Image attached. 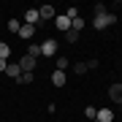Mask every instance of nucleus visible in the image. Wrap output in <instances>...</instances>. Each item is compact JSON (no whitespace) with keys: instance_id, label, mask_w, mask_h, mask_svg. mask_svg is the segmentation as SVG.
Wrapping results in <instances>:
<instances>
[{"instance_id":"nucleus-1","label":"nucleus","mask_w":122,"mask_h":122,"mask_svg":"<svg viewBox=\"0 0 122 122\" xmlns=\"http://www.w3.org/2000/svg\"><path fill=\"white\" fill-rule=\"evenodd\" d=\"M111 25H117V14H95V19H92V27L95 30H106V27H111Z\"/></svg>"},{"instance_id":"nucleus-2","label":"nucleus","mask_w":122,"mask_h":122,"mask_svg":"<svg viewBox=\"0 0 122 122\" xmlns=\"http://www.w3.org/2000/svg\"><path fill=\"white\" fill-rule=\"evenodd\" d=\"M41 54H44V57L57 54V41H54V38H46L44 44H41Z\"/></svg>"},{"instance_id":"nucleus-3","label":"nucleus","mask_w":122,"mask_h":122,"mask_svg":"<svg viewBox=\"0 0 122 122\" xmlns=\"http://www.w3.org/2000/svg\"><path fill=\"white\" fill-rule=\"evenodd\" d=\"M33 68H35V57L22 54V60H19V71H25V73H33Z\"/></svg>"},{"instance_id":"nucleus-4","label":"nucleus","mask_w":122,"mask_h":122,"mask_svg":"<svg viewBox=\"0 0 122 122\" xmlns=\"http://www.w3.org/2000/svg\"><path fill=\"white\" fill-rule=\"evenodd\" d=\"M109 98L114 100V103L122 106V84H111V87H109Z\"/></svg>"},{"instance_id":"nucleus-5","label":"nucleus","mask_w":122,"mask_h":122,"mask_svg":"<svg viewBox=\"0 0 122 122\" xmlns=\"http://www.w3.org/2000/svg\"><path fill=\"white\" fill-rule=\"evenodd\" d=\"M54 25H57V30H71V19L65 16V14H60V16H54Z\"/></svg>"},{"instance_id":"nucleus-6","label":"nucleus","mask_w":122,"mask_h":122,"mask_svg":"<svg viewBox=\"0 0 122 122\" xmlns=\"http://www.w3.org/2000/svg\"><path fill=\"white\" fill-rule=\"evenodd\" d=\"M95 119H98V122H111V119H114V111H111V109H98Z\"/></svg>"},{"instance_id":"nucleus-7","label":"nucleus","mask_w":122,"mask_h":122,"mask_svg":"<svg viewBox=\"0 0 122 122\" xmlns=\"http://www.w3.org/2000/svg\"><path fill=\"white\" fill-rule=\"evenodd\" d=\"M52 84L54 87H65V71H54L52 73Z\"/></svg>"},{"instance_id":"nucleus-8","label":"nucleus","mask_w":122,"mask_h":122,"mask_svg":"<svg viewBox=\"0 0 122 122\" xmlns=\"http://www.w3.org/2000/svg\"><path fill=\"white\" fill-rule=\"evenodd\" d=\"M38 16H41V19H54L57 14H54L52 5H41V8H38Z\"/></svg>"},{"instance_id":"nucleus-9","label":"nucleus","mask_w":122,"mask_h":122,"mask_svg":"<svg viewBox=\"0 0 122 122\" xmlns=\"http://www.w3.org/2000/svg\"><path fill=\"white\" fill-rule=\"evenodd\" d=\"M38 19H41L38 16V8H30L25 14V25H38Z\"/></svg>"},{"instance_id":"nucleus-10","label":"nucleus","mask_w":122,"mask_h":122,"mask_svg":"<svg viewBox=\"0 0 122 122\" xmlns=\"http://www.w3.org/2000/svg\"><path fill=\"white\" fill-rule=\"evenodd\" d=\"M35 30H38V27H35V25H22V30H19V35H22V38H27V41H30L33 35H35Z\"/></svg>"},{"instance_id":"nucleus-11","label":"nucleus","mask_w":122,"mask_h":122,"mask_svg":"<svg viewBox=\"0 0 122 122\" xmlns=\"http://www.w3.org/2000/svg\"><path fill=\"white\" fill-rule=\"evenodd\" d=\"M5 73H8L11 79H19V76H22V71H19V62H8V68H5Z\"/></svg>"},{"instance_id":"nucleus-12","label":"nucleus","mask_w":122,"mask_h":122,"mask_svg":"<svg viewBox=\"0 0 122 122\" xmlns=\"http://www.w3.org/2000/svg\"><path fill=\"white\" fill-rule=\"evenodd\" d=\"M27 54L38 60V57H41V44H30V46H27Z\"/></svg>"},{"instance_id":"nucleus-13","label":"nucleus","mask_w":122,"mask_h":122,"mask_svg":"<svg viewBox=\"0 0 122 122\" xmlns=\"http://www.w3.org/2000/svg\"><path fill=\"white\" fill-rule=\"evenodd\" d=\"M8 54H11V46L5 41H0V60H8Z\"/></svg>"},{"instance_id":"nucleus-14","label":"nucleus","mask_w":122,"mask_h":122,"mask_svg":"<svg viewBox=\"0 0 122 122\" xmlns=\"http://www.w3.org/2000/svg\"><path fill=\"white\" fill-rule=\"evenodd\" d=\"M8 30L19 35V30H22V25H19V19H8Z\"/></svg>"},{"instance_id":"nucleus-15","label":"nucleus","mask_w":122,"mask_h":122,"mask_svg":"<svg viewBox=\"0 0 122 122\" xmlns=\"http://www.w3.org/2000/svg\"><path fill=\"white\" fill-rule=\"evenodd\" d=\"M65 41H68V44H76V41H79V33L76 30H68L65 33Z\"/></svg>"},{"instance_id":"nucleus-16","label":"nucleus","mask_w":122,"mask_h":122,"mask_svg":"<svg viewBox=\"0 0 122 122\" xmlns=\"http://www.w3.org/2000/svg\"><path fill=\"white\" fill-rule=\"evenodd\" d=\"M81 27H84V19H81V16L71 22V30H76V33H79V30H81Z\"/></svg>"},{"instance_id":"nucleus-17","label":"nucleus","mask_w":122,"mask_h":122,"mask_svg":"<svg viewBox=\"0 0 122 122\" xmlns=\"http://www.w3.org/2000/svg\"><path fill=\"white\" fill-rule=\"evenodd\" d=\"M95 114H98L95 106H87V109H84V117H87V119H95Z\"/></svg>"},{"instance_id":"nucleus-18","label":"nucleus","mask_w":122,"mask_h":122,"mask_svg":"<svg viewBox=\"0 0 122 122\" xmlns=\"http://www.w3.org/2000/svg\"><path fill=\"white\" fill-rule=\"evenodd\" d=\"M65 16L73 22V19H79V8H65Z\"/></svg>"},{"instance_id":"nucleus-19","label":"nucleus","mask_w":122,"mask_h":122,"mask_svg":"<svg viewBox=\"0 0 122 122\" xmlns=\"http://www.w3.org/2000/svg\"><path fill=\"white\" fill-rule=\"evenodd\" d=\"M33 79H35L33 73H22V76H19V79H16V81H22V84H30V81H33Z\"/></svg>"},{"instance_id":"nucleus-20","label":"nucleus","mask_w":122,"mask_h":122,"mask_svg":"<svg viewBox=\"0 0 122 122\" xmlns=\"http://www.w3.org/2000/svg\"><path fill=\"white\" fill-rule=\"evenodd\" d=\"M68 68V60L65 57H57V71H65Z\"/></svg>"},{"instance_id":"nucleus-21","label":"nucleus","mask_w":122,"mask_h":122,"mask_svg":"<svg viewBox=\"0 0 122 122\" xmlns=\"http://www.w3.org/2000/svg\"><path fill=\"white\" fill-rule=\"evenodd\" d=\"M73 71H76V73H87V62H76Z\"/></svg>"},{"instance_id":"nucleus-22","label":"nucleus","mask_w":122,"mask_h":122,"mask_svg":"<svg viewBox=\"0 0 122 122\" xmlns=\"http://www.w3.org/2000/svg\"><path fill=\"white\" fill-rule=\"evenodd\" d=\"M5 68H8V60H0V73H5Z\"/></svg>"}]
</instances>
